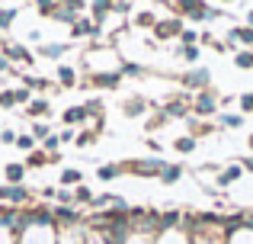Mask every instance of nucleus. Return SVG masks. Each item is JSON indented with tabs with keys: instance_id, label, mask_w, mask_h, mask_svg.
I'll list each match as a JSON object with an SVG mask.
<instances>
[{
	"instance_id": "obj_1",
	"label": "nucleus",
	"mask_w": 253,
	"mask_h": 244,
	"mask_svg": "<svg viewBox=\"0 0 253 244\" xmlns=\"http://www.w3.org/2000/svg\"><path fill=\"white\" fill-rule=\"evenodd\" d=\"M164 164H167V161H161V157H148V161H131L128 170H131V174H141V177H161Z\"/></svg>"
},
{
	"instance_id": "obj_2",
	"label": "nucleus",
	"mask_w": 253,
	"mask_h": 244,
	"mask_svg": "<svg viewBox=\"0 0 253 244\" xmlns=\"http://www.w3.org/2000/svg\"><path fill=\"white\" fill-rule=\"evenodd\" d=\"M71 36H74V39H99V36H103V26L81 16L74 26H71Z\"/></svg>"
},
{
	"instance_id": "obj_3",
	"label": "nucleus",
	"mask_w": 253,
	"mask_h": 244,
	"mask_svg": "<svg viewBox=\"0 0 253 244\" xmlns=\"http://www.w3.org/2000/svg\"><path fill=\"white\" fill-rule=\"evenodd\" d=\"M183 32V19L179 16H170V19H157L154 23V36L157 39H173Z\"/></svg>"
},
{
	"instance_id": "obj_4",
	"label": "nucleus",
	"mask_w": 253,
	"mask_h": 244,
	"mask_svg": "<svg viewBox=\"0 0 253 244\" xmlns=\"http://www.w3.org/2000/svg\"><path fill=\"white\" fill-rule=\"evenodd\" d=\"M211 84V71L209 68H192L189 74H183V87H196V90H205Z\"/></svg>"
},
{
	"instance_id": "obj_5",
	"label": "nucleus",
	"mask_w": 253,
	"mask_h": 244,
	"mask_svg": "<svg viewBox=\"0 0 253 244\" xmlns=\"http://www.w3.org/2000/svg\"><path fill=\"white\" fill-rule=\"evenodd\" d=\"M196 116H215L218 113V100H215V94L211 90H202V94L196 97Z\"/></svg>"
},
{
	"instance_id": "obj_6",
	"label": "nucleus",
	"mask_w": 253,
	"mask_h": 244,
	"mask_svg": "<svg viewBox=\"0 0 253 244\" xmlns=\"http://www.w3.org/2000/svg\"><path fill=\"white\" fill-rule=\"evenodd\" d=\"M247 45V49H253V26H234V29L228 32V45L234 49V45Z\"/></svg>"
},
{
	"instance_id": "obj_7",
	"label": "nucleus",
	"mask_w": 253,
	"mask_h": 244,
	"mask_svg": "<svg viewBox=\"0 0 253 244\" xmlns=\"http://www.w3.org/2000/svg\"><path fill=\"white\" fill-rule=\"evenodd\" d=\"M0 199L3 202H29V190L19 187V183H13V187H0Z\"/></svg>"
},
{
	"instance_id": "obj_8",
	"label": "nucleus",
	"mask_w": 253,
	"mask_h": 244,
	"mask_svg": "<svg viewBox=\"0 0 253 244\" xmlns=\"http://www.w3.org/2000/svg\"><path fill=\"white\" fill-rule=\"evenodd\" d=\"M90 10H93V23H99V26H103V19L109 16L112 10H116V0H93V6H90Z\"/></svg>"
},
{
	"instance_id": "obj_9",
	"label": "nucleus",
	"mask_w": 253,
	"mask_h": 244,
	"mask_svg": "<svg viewBox=\"0 0 253 244\" xmlns=\"http://www.w3.org/2000/svg\"><path fill=\"white\" fill-rule=\"evenodd\" d=\"M51 19H58V23H68V26H74L77 19H81V10H74V6H68V3H58V10H55V16Z\"/></svg>"
},
{
	"instance_id": "obj_10",
	"label": "nucleus",
	"mask_w": 253,
	"mask_h": 244,
	"mask_svg": "<svg viewBox=\"0 0 253 244\" xmlns=\"http://www.w3.org/2000/svg\"><path fill=\"white\" fill-rule=\"evenodd\" d=\"M164 113H167L170 119H183V116H189V106H186L183 97H176V100H170L167 106H164Z\"/></svg>"
},
{
	"instance_id": "obj_11",
	"label": "nucleus",
	"mask_w": 253,
	"mask_h": 244,
	"mask_svg": "<svg viewBox=\"0 0 253 244\" xmlns=\"http://www.w3.org/2000/svg\"><path fill=\"white\" fill-rule=\"evenodd\" d=\"M84 119H90V109H86V106H71L68 113H64V122H68V125H77Z\"/></svg>"
},
{
	"instance_id": "obj_12",
	"label": "nucleus",
	"mask_w": 253,
	"mask_h": 244,
	"mask_svg": "<svg viewBox=\"0 0 253 244\" xmlns=\"http://www.w3.org/2000/svg\"><path fill=\"white\" fill-rule=\"evenodd\" d=\"M3 55H6V58H13V61H32V55L23 49V45H6Z\"/></svg>"
},
{
	"instance_id": "obj_13",
	"label": "nucleus",
	"mask_w": 253,
	"mask_h": 244,
	"mask_svg": "<svg viewBox=\"0 0 253 244\" xmlns=\"http://www.w3.org/2000/svg\"><path fill=\"white\" fill-rule=\"evenodd\" d=\"M119 81H122V74H116V71H112V74H96L93 77V84H96V87H119Z\"/></svg>"
},
{
	"instance_id": "obj_14",
	"label": "nucleus",
	"mask_w": 253,
	"mask_h": 244,
	"mask_svg": "<svg viewBox=\"0 0 253 244\" xmlns=\"http://www.w3.org/2000/svg\"><path fill=\"white\" fill-rule=\"evenodd\" d=\"M241 174H244V167H228V170H221V177H218V183H221V187H231V183L234 180H241Z\"/></svg>"
},
{
	"instance_id": "obj_15",
	"label": "nucleus",
	"mask_w": 253,
	"mask_h": 244,
	"mask_svg": "<svg viewBox=\"0 0 253 244\" xmlns=\"http://www.w3.org/2000/svg\"><path fill=\"white\" fill-rule=\"evenodd\" d=\"M179 177H183V167H176V164H164V170H161L164 183H176Z\"/></svg>"
},
{
	"instance_id": "obj_16",
	"label": "nucleus",
	"mask_w": 253,
	"mask_h": 244,
	"mask_svg": "<svg viewBox=\"0 0 253 244\" xmlns=\"http://www.w3.org/2000/svg\"><path fill=\"white\" fill-rule=\"evenodd\" d=\"M144 109H148V103H144L141 97H135V100H128V103H125V116H141Z\"/></svg>"
},
{
	"instance_id": "obj_17",
	"label": "nucleus",
	"mask_w": 253,
	"mask_h": 244,
	"mask_svg": "<svg viewBox=\"0 0 253 244\" xmlns=\"http://www.w3.org/2000/svg\"><path fill=\"white\" fill-rule=\"evenodd\" d=\"M234 64H237V68H244V71H250L253 68V49L237 51V55H234Z\"/></svg>"
},
{
	"instance_id": "obj_18",
	"label": "nucleus",
	"mask_w": 253,
	"mask_h": 244,
	"mask_svg": "<svg viewBox=\"0 0 253 244\" xmlns=\"http://www.w3.org/2000/svg\"><path fill=\"white\" fill-rule=\"evenodd\" d=\"M26 177V164H10V167H6V180L10 183H19Z\"/></svg>"
},
{
	"instance_id": "obj_19",
	"label": "nucleus",
	"mask_w": 253,
	"mask_h": 244,
	"mask_svg": "<svg viewBox=\"0 0 253 244\" xmlns=\"http://www.w3.org/2000/svg\"><path fill=\"white\" fill-rule=\"evenodd\" d=\"M39 51H42V55H45V58H61V55H64V51H68V45H61V42H55V45H42V49H39Z\"/></svg>"
},
{
	"instance_id": "obj_20",
	"label": "nucleus",
	"mask_w": 253,
	"mask_h": 244,
	"mask_svg": "<svg viewBox=\"0 0 253 244\" xmlns=\"http://www.w3.org/2000/svg\"><path fill=\"white\" fill-rule=\"evenodd\" d=\"M48 161H51L48 151H32V154H29V167H45Z\"/></svg>"
},
{
	"instance_id": "obj_21",
	"label": "nucleus",
	"mask_w": 253,
	"mask_h": 244,
	"mask_svg": "<svg viewBox=\"0 0 253 244\" xmlns=\"http://www.w3.org/2000/svg\"><path fill=\"white\" fill-rule=\"evenodd\" d=\"M58 81H61L64 87H74V84H77V74H74V68H58Z\"/></svg>"
},
{
	"instance_id": "obj_22",
	"label": "nucleus",
	"mask_w": 253,
	"mask_h": 244,
	"mask_svg": "<svg viewBox=\"0 0 253 244\" xmlns=\"http://www.w3.org/2000/svg\"><path fill=\"white\" fill-rule=\"evenodd\" d=\"M192 148H196V135H183V138H176V151H179V154H189Z\"/></svg>"
},
{
	"instance_id": "obj_23",
	"label": "nucleus",
	"mask_w": 253,
	"mask_h": 244,
	"mask_svg": "<svg viewBox=\"0 0 253 244\" xmlns=\"http://www.w3.org/2000/svg\"><path fill=\"white\" fill-rule=\"evenodd\" d=\"M51 212H55V219H61V222H77V212L68 209V206H55Z\"/></svg>"
},
{
	"instance_id": "obj_24",
	"label": "nucleus",
	"mask_w": 253,
	"mask_h": 244,
	"mask_svg": "<svg viewBox=\"0 0 253 244\" xmlns=\"http://www.w3.org/2000/svg\"><path fill=\"white\" fill-rule=\"evenodd\" d=\"M221 125H224V129H241V125H244V116H234V113H221Z\"/></svg>"
},
{
	"instance_id": "obj_25",
	"label": "nucleus",
	"mask_w": 253,
	"mask_h": 244,
	"mask_svg": "<svg viewBox=\"0 0 253 244\" xmlns=\"http://www.w3.org/2000/svg\"><path fill=\"white\" fill-rule=\"evenodd\" d=\"M36 6H39V13H42V16H55L58 0H36Z\"/></svg>"
},
{
	"instance_id": "obj_26",
	"label": "nucleus",
	"mask_w": 253,
	"mask_h": 244,
	"mask_svg": "<svg viewBox=\"0 0 253 244\" xmlns=\"http://www.w3.org/2000/svg\"><path fill=\"white\" fill-rule=\"evenodd\" d=\"M48 113V100H29V116H45Z\"/></svg>"
},
{
	"instance_id": "obj_27",
	"label": "nucleus",
	"mask_w": 253,
	"mask_h": 244,
	"mask_svg": "<svg viewBox=\"0 0 253 244\" xmlns=\"http://www.w3.org/2000/svg\"><path fill=\"white\" fill-rule=\"evenodd\" d=\"M61 183H64V187H81V170H64Z\"/></svg>"
},
{
	"instance_id": "obj_28",
	"label": "nucleus",
	"mask_w": 253,
	"mask_h": 244,
	"mask_svg": "<svg viewBox=\"0 0 253 244\" xmlns=\"http://www.w3.org/2000/svg\"><path fill=\"white\" fill-rule=\"evenodd\" d=\"M135 23H138V26H144V29H154L157 16H154V13H138V16H135Z\"/></svg>"
},
{
	"instance_id": "obj_29",
	"label": "nucleus",
	"mask_w": 253,
	"mask_h": 244,
	"mask_svg": "<svg viewBox=\"0 0 253 244\" xmlns=\"http://www.w3.org/2000/svg\"><path fill=\"white\" fill-rule=\"evenodd\" d=\"M119 174H122V167H116V164H109V167H99V180H116Z\"/></svg>"
},
{
	"instance_id": "obj_30",
	"label": "nucleus",
	"mask_w": 253,
	"mask_h": 244,
	"mask_svg": "<svg viewBox=\"0 0 253 244\" xmlns=\"http://www.w3.org/2000/svg\"><path fill=\"white\" fill-rule=\"evenodd\" d=\"M179 222V212H167V215H161V222H157V228H173Z\"/></svg>"
},
{
	"instance_id": "obj_31",
	"label": "nucleus",
	"mask_w": 253,
	"mask_h": 244,
	"mask_svg": "<svg viewBox=\"0 0 253 244\" xmlns=\"http://www.w3.org/2000/svg\"><path fill=\"white\" fill-rule=\"evenodd\" d=\"M13 103H16V90H3V94H0V106L10 109Z\"/></svg>"
},
{
	"instance_id": "obj_32",
	"label": "nucleus",
	"mask_w": 253,
	"mask_h": 244,
	"mask_svg": "<svg viewBox=\"0 0 253 244\" xmlns=\"http://www.w3.org/2000/svg\"><path fill=\"white\" fill-rule=\"evenodd\" d=\"M74 199H77V202H93V193H90L86 187H77V190H74Z\"/></svg>"
},
{
	"instance_id": "obj_33",
	"label": "nucleus",
	"mask_w": 253,
	"mask_h": 244,
	"mask_svg": "<svg viewBox=\"0 0 253 244\" xmlns=\"http://www.w3.org/2000/svg\"><path fill=\"white\" fill-rule=\"evenodd\" d=\"M13 19H16V10H0V29H6Z\"/></svg>"
},
{
	"instance_id": "obj_34",
	"label": "nucleus",
	"mask_w": 253,
	"mask_h": 244,
	"mask_svg": "<svg viewBox=\"0 0 253 244\" xmlns=\"http://www.w3.org/2000/svg\"><path fill=\"white\" fill-rule=\"evenodd\" d=\"M179 39H183V45H196L199 32H196V29H183V32H179Z\"/></svg>"
},
{
	"instance_id": "obj_35",
	"label": "nucleus",
	"mask_w": 253,
	"mask_h": 244,
	"mask_svg": "<svg viewBox=\"0 0 253 244\" xmlns=\"http://www.w3.org/2000/svg\"><path fill=\"white\" fill-rule=\"evenodd\" d=\"M16 145H19L23 151H32V145H36V138H32V135H16Z\"/></svg>"
},
{
	"instance_id": "obj_36",
	"label": "nucleus",
	"mask_w": 253,
	"mask_h": 244,
	"mask_svg": "<svg viewBox=\"0 0 253 244\" xmlns=\"http://www.w3.org/2000/svg\"><path fill=\"white\" fill-rule=\"evenodd\" d=\"M179 55H183L186 61H196V58H199V49H196V45H183V51H179Z\"/></svg>"
},
{
	"instance_id": "obj_37",
	"label": "nucleus",
	"mask_w": 253,
	"mask_h": 244,
	"mask_svg": "<svg viewBox=\"0 0 253 244\" xmlns=\"http://www.w3.org/2000/svg\"><path fill=\"white\" fill-rule=\"evenodd\" d=\"M32 135H36V138H48V135H51V129H48L45 122H36V129H32Z\"/></svg>"
},
{
	"instance_id": "obj_38",
	"label": "nucleus",
	"mask_w": 253,
	"mask_h": 244,
	"mask_svg": "<svg viewBox=\"0 0 253 244\" xmlns=\"http://www.w3.org/2000/svg\"><path fill=\"white\" fill-rule=\"evenodd\" d=\"M26 87H36V90H45V87H48V81H42V77H26Z\"/></svg>"
},
{
	"instance_id": "obj_39",
	"label": "nucleus",
	"mask_w": 253,
	"mask_h": 244,
	"mask_svg": "<svg viewBox=\"0 0 253 244\" xmlns=\"http://www.w3.org/2000/svg\"><path fill=\"white\" fill-rule=\"evenodd\" d=\"M241 109H244V113H253V94H244L241 97Z\"/></svg>"
},
{
	"instance_id": "obj_40",
	"label": "nucleus",
	"mask_w": 253,
	"mask_h": 244,
	"mask_svg": "<svg viewBox=\"0 0 253 244\" xmlns=\"http://www.w3.org/2000/svg\"><path fill=\"white\" fill-rule=\"evenodd\" d=\"M112 13H131V3L128 0H116V10Z\"/></svg>"
},
{
	"instance_id": "obj_41",
	"label": "nucleus",
	"mask_w": 253,
	"mask_h": 244,
	"mask_svg": "<svg viewBox=\"0 0 253 244\" xmlns=\"http://www.w3.org/2000/svg\"><path fill=\"white\" fill-rule=\"evenodd\" d=\"M93 138H96V135H93V132H81V135H77L74 142H77V145H90Z\"/></svg>"
},
{
	"instance_id": "obj_42",
	"label": "nucleus",
	"mask_w": 253,
	"mask_h": 244,
	"mask_svg": "<svg viewBox=\"0 0 253 244\" xmlns=\"http://www.w3.org/2000/svg\"><path fill=\"white\" fill-rule=\"evenodd\" d=\"M141 64H122V74H141Z\"/></svg>"
},
{
	"instance_id": "obj_43",
	"label": "nucleus",
	"mask_w": 253,
	"mask_h": 244,
	"mask_svg": "<svg viewBox=\"0 0 253 244\" xmlns=\"http://www.w3.org/2000/svg\"><path fill=\"white\" fill-rule=\"evenodd\" d=\"M58 142H61V138L48 135V138H45V151H58Z\"/></svg>"
},
{
	"instance_id": "obj_44",
	"label": "nucleus",
	"mask_w": 253,
	"mask_h": 244,
	"mask_svg": "<svg viewBox=\"0 0 253 244\" xmlns=\"http://www.w3.org/2000/svg\"><path fill=\"white\" fill-rule=\"evenodd\" d=\"M16 103H29V87H19L16 90Z\"/></svg>"
},
{
	"instance_id": "obj_45",
	"label": "nucleus",
	"mask_w": 253,
	"mask_h": 244,
	"mask_svg": "<svg viewBox=\"0 0 253 244\" xmlns=\"http://www.w3.org/2000/svg\"><path fill=\"white\" fill-rule=\"evenodd\" d=\"M58 196V202H71L74 199V193H71V190H61V193H55Z\"/></svg>"
},
{
	"instance_id": "obj_46",
	"label": "nucleus",
	"mask_w": 253,
	"mask_h": 244,
	"mask_svg": "<svg viewBox=\"0 0 253 244\" xmlns=\"http://www.w3.org/2000/svg\"><path fill=\"white\" fill-rule=\"evenodd\" d=\"M0 71H10V58L6 55H0Z\"/></svg>"
},
{
	"instance_id": "obj_47",
	"label": "nucleus",
	"mask_w": 253,
	"mask_h": 244,
	"mask_svg": "<svg viewBox=\"0 0 253 244\" xmlns=\"http://www.w3.org/2000/svg\"><path fill=\"white\" fill-rule=\"evenodd\" d=\"M244 164V170H250V174H253V157H247V161H241Z\"/></svg>"
},
{
	"instance_id": "obj_48",
	"label": "nucleus",
	"mask_w": 253,
	"mask_h": 244,
	"mask_svg": "<svg viewBox=\"0 0 253 244\" xmlns=\"http://www.w3.org/2000/svg\"><path fill=\"white\" fill-rule=\"evenodd\" d=\"M247 26H253V10H250V13H247Z\"/></svg>"
},
{
	"instance_id": "obj_49",
	"label": "nucleus",
	"mask_w": 253,
	"mask_h": 244,
	"mask_svg": "<svg viewBox=\"0 0 253 244\" xmlns=\"http://www.w3.org/2000/svg\"><path fill=\"white\" fill-rule=\"evenodd\" d=\"M250 151H253V135H250Z\"/></svg>"
},
{
	"instance_id": "obj_50",
	"label": "nucleus",
	"mask_w": 253,
	"mask_h": 244,
	"mask_svg": "<svg viewBox=\"0 0 253 244\" xmlns=\"http://www.w3.org/2000/svg\"><path fill=\"white\" fill-rule=\"evenodd\" d=\"M221 3H234V0H221Z\"/></svg>"
}]
</instances>
